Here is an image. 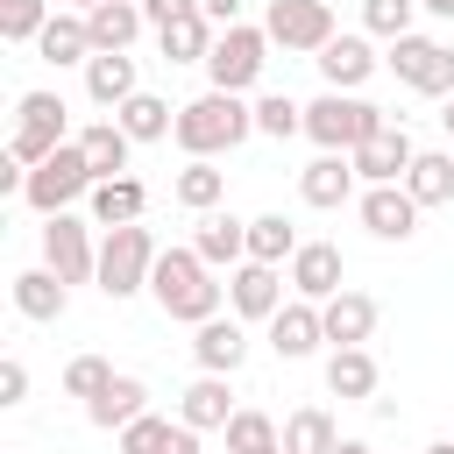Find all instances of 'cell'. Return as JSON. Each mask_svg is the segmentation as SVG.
<instances>
[{
	"label": "cell",
	"instance_id": "obj_5",
	"mask_svg": "<svg viewBox=\"0 0 454 454\" xmlns=\"http://www.w3.org/2000/svg\"><path fill=\"white\" fill-rule=\"evenodd\" d=\"M92 184H99V170L85 163V149H78V142H64L57 156H43V163L28 170V192H21V199L50 220V213H71L78 199H92Z\"/></svg>",
	"mask_w": 454,
	"mask_h": 454
},
{
	"label": "cell",
	"instance_id": "obj_9",
	"mask_svg": "<svg viewBox=\"0 0 454 454\" xmlns=\"http://www.w3.org/2000/svg\"><path fill=\"white\" fill-rule=\"evenodd\" d=\"M390 71H397V85H411L426 99H447L454 92V50L433 43V35H397L390 43Z\"/></svg>",
	"mask_w": 454,
	"mask_h": 454
},
{
	"label": "cell",
	"instance_id": "obj_39",
	"mask_svg": "<svg viewBox=\"0 0 454 454\" xmlns=\"http://www.w3.org/2000/svg\"><path fill=\"white\" fill-rule=\"evenodd\" d=\"M50 28V0H0V43H35Z\"/></svg>",
	"mask_w": 454,
	"mask_h": 454
},
{
	"label": "cell",
	"instance_id": "obj_1",
	"mask_svg": "<svg viewBox=\"0 0 454 454\" xmlns=\"http://www.w3.org/2000/svg\"><path fill=\"white\" fill-rule=\"evenodd\" d=\"M248 135H255V106H248L241 92L206 85L199 99L177 106V149H184V156H227V149H241Z\"/></svg>",
	"mask_w": 454,
	"mask_h": 454
},
{
	"label": "cell",
	"instance_id": "obj_19",
	"mask_svg": "<svg viewBox=\"0 0 454 454\" xmlns=\"http://www.w3.org/2000/svg\"><path fill=\"white\" fill-rule=\"evenodd\" d=\"M14 312L35 319V326H57V319L71 312V284H64L50 262H43V270H21V277H14Z\"/></svg>",
	"mask_w": 454,
	"mask_h": 454
},
{
	"label": "cell",
	"instance_id": "obj_37",
	"mask_svg": "<svg viewBox=\"0 0 454 454\" xmlns=\"http://www.w3.org/2000/svg\"><path fill=\"white\" fill-rule=\"evenodd\" d=\"M262 447H284V426L270 419V411H234L227 419V454H262Z\"/></svg>",
	"mask_w": 454,
	"mask_h": 454
},
{
	"label": "cell",
	"instance_id": "obj_40",
	"mask_svg": "<svg viewBox=\"0 0 454 454\" xmlns=\"http://www.w3.org/2000/svg\"><path fill=\"white\" fill-rule=\"evenodd\" d=\"M411 14H419V0H362V28L383 35V43L411 35Z\"/></svg>",
	"mask_w": 454,
	"mask_h": 454
},
{
	"label": "cell",
	"instance_id": "obj_6",
	"mask_svg": "<svg viewBox=\"0 0 454 454\" xmlns=\"http://www.w3.org/2000/svg\"><path fill=\"white\" fill-rule=\"evenodd\" d=\"M270 35L262 28H248V21H234V28H220L213 35V57H206V78L220 85V92H248L255 78H262V64H270Z\"/></svg>",
	"mask_w": 454,
	"mask_h": 454
},
{
	"label": "cell",
	"instance_id": "obj_43",
	"mask_svg": "<svg viewBox=\"0 0 454 454\" xmlns=\"http://www.w3.org/2000/svg\"><path fill=\"white\" fill-rule=\"evenodd\" d=\"M142 14H149V28H170L177 14H199V0H142Z\"/></svg>",
	"mask_w": 454,
	"mask_h": 454
},
{
	"label": "cell",
	"instance_id": "obj_16",
	"mask_svg": "<svg viewBox=\"0 0 454 454\" xmlns=\"http://www.w3.org/2000/svg\"><path fill=\"white\" fill-rule=\"evenodd\" d=\"M298 199H305V206H319V213L348 206V199H355V156H340V149H319V156L298 170Z\"/></svg>",
	"mask_w": 454,
	"mask_h": 454
},
{
	"label": "cell",
	"instance_id": "obj_38",
	"mask_svg": "<svg viewBox=\"0 0 454 454\" xmlns=\"http://www.w3.org/2000/svg\"><path fill=\"white\" fill-rule=\"evenodd\" d=\"M255 135H270V142L305 135V106H298V99H284V92H262V99H255Z\"/></svg>",
	"mask_w": 454,
	"mask_h": 454
},
{
	"label": "cell",
	"instance_id": "obj_4",
	"mask_svg": "<svg viewBox=\"0 0 454 454\" xmlns=\"http://www.w3.org/2000/svg\"><path fill=\"white\" fill-rule=\"evenodd\" d=\"M156 234L142 227V220H128V227H106V241H99V291L121 305V298H135V291H149V270H156Z\"/></svg>",
	"mask_w": 454,
	"mask_h": 454
},
{
	"label": "cell",
	"instance_id": "obj_49",
	"mask_svg": "<svg viewBox=\"0 0 454 454\" xmlns=\"http://www.w3.org/2000/svg\"><path fill=\"white\" fill-rule=\"evenodd\" d=\"M71 7H78V14H92V7H99V0H71Z\"/></svg>",
	"mask_w": 454,
	"mask_h": 454
},
{
	"label": "cell",
	"instance_id": "obj_45",
	"mask_svg": "<svg viewBox=\"0 0 454 454\" xmlns=\"http://www.w3.org/2000/svg\"><path fill=\"white\" fill-rule=\"evenodd\" d=\"M426 14H440V21H454V0H419Z\"/></svg>",
	"mask_w": 454,
	"mask_h": 454
},
{
	"label": "cell",
	"instance_id": "obj_23",
	"mask_svg": "<svg viewBox=\"0 0 454 454\" xmlns=\"http://www.w3.org/2000/svg\"><path fill=\"white\" fill-rule=\"evenodd\" d=\"M142 85H135V57L128 50H92V64H85V99L92 106H121V99H135Z\"/></svg>",
	"mask_w": 454,
	"mask_h": 454
},
{
	"label": "cell",
	"instance_id": "obj_31",
	"mask_svg": "<svg viewBox=\"0 0 454 454\" xmlns=\"http://www.w3.org/2000/svg\"><path fill=\"white\" fill-rule=\"evenodd\" d=\"M376 383H383V369H376L369 348H333L326 355V390L333 397H376Z\"/></svg>",
	"mask_w": 454,
	"mask_h": 454
},
{
	"label": "cell",
	"instance_id": "obj_36",
	"mask_svg": "<svg viewBox=\"0 0 454 454\" xmlns=\"http://www.w3.org/2000/svg\"><path fill=\"white\" fill-rule=\"evenodd\" d=\"M248 255H255V262H277V270H284V262L298 255V227H291L284 213H255V220H248Z\"/></svg>",
	"mask_w": 454,
	"mask_h": 454
},
{
	"label": "cell",
	"instance_id": "obj_13",
	"mask_svg": "<svg viewBox=\"0 0 454 454\" xmlns=\"http://www.w3.org/2000/svg\"><path fill=\"white\" fill-rule=\"evenodd\" d=\"M355 213H362V227L376 234V241H411L419 234V199L404 192V184H369L362 199H355Z\"/></svg>",
	"mask_w": 454,
	"mask_h": 454
},
{
	"label": "cell",
	"instance_id": "obj_8",
	"mask_svg": "<svg viewBox=\"0 0 454 454\" xmlns=\"http://www.w3.org/2000/svg\"><path fill=\"white\" fill-rule=\"evenodd\" d=\"M262 35L277 43V50H298V57H319L340 28H333V7L326 0H270V14H262Z\"/></svg>",
	"mask_w": 454,
	"mask_h": 454
},
{
	"label": "cell",
	"instance_id": "obj_12",
	"mask_svg": "<svg viewBox=\"0 0 454 454\" xmlns=\"http://www.w3.org/2000/svg\"><path fill=\"white\" fill-rule=\"evenodd\" d=\"M284 277H291V298H312V305H326L333 291H348V262H340L333 241H298V255L284 262Z\"/></svg>",
	"mask_w": 454,
	"mask_h": 454
},
{
	"label": "cell",
	"instance_id": "obj_21",
	"mask_svg": "<svg viewBox=\"0 0 454 454\" xmlns=\"http://www.w3.org/2000/svg\"><path fill=\"white\" fill-rule=\"evenodd\" d=\"M114 440H121V454H199V426H184V419H156V411H142V419L121 426Z\"/></svg>",
	"mask_w": 454,
	"mask_h": 454
},
{
	"label": "cell",
	"instance_id": "obj_27",
	"mask_svg": "<svg viewBox=\"0 0 454 454\" xmlns=\"http://www.w3.org/2000/svg\"><path fill=\"white\" fill-rule=\"evenodd\" d=\"M35 57L43 64H92V28H85V14H50V28L35 35Z\"/></svg>",
	"mask_w": 454,
	"mask_h": 454
},
{
	"label": "cell",
	"instance_id": "obj_14",
	"mask_svg": "<svg viewBox=\"0 0 454 454\" xmlns=\"http://www.w3.org/2000/svg\"><path fill=\"white\" fill-rule=\"evenodd\" d=\"M411 135H404V121H390V128H376L362 149H355V177L362 184H404V170H411Z\"/></svg>",
	"mask_w": 454,
	"mask_h": 454
},
{
	"label": "cell",
	"instance_id": "obj_50",
	"mask_svg": "<svg viewBox=\"0 0 454 454\" xmlns=\"http://www.w3.org/2000/svg\"><path fill=\"white\" fill-rule=\"evenodd\" d=\"M262 454H284V447H262Z\"/></svg>",
	"mask_w": 454,
	"mask_h": 454
},
{
	"label": "cell",
	"instance_id": "obj_20",
	"mask_svg": "<svg viewBox=\"0 0 454 454\" xmlns=\"http://www.w3.org/2000/svg\"><path fill=\"white\" fill-rule=\"evenodd\" d=\"M319 340H326V319H319V305H312V298L277 305V319H270V348H277L284 362H305Z\"/></svg>",
	"mask_w": 454,
	"mask_h": 454
},
{
	"label": "cell",
	"instance_id": "obj_11",
	"mask_svg": "<svg viewBox=\"0 0 454 454\" xmlns=\"http://www.w3.org/2000/svg\"><path fill=\"white\" fill-rule=\"evenodd\" d=\"M284 284H291V277H284L277 262H255V255L234 262V270H227V305H234V319H248V326L262 319V326H270L277 305H284Z\"/></svg>",
	"mask_w": 454,
	"mask_h": 454
},
{
	"label": "cell",
	"instance_id": "obj_30",
	"mask_svg": "<svg viewBox=\"0 0 454 454\" xmlns=\"http://www.w3.org/2000/svg\"><path fill=\"white\" fill-rule=\"evenodd\" d=\"M142 213H149L142 177H99V184H92V227H128V220H142Z\"/></svg>",
	"mask_w": 454,
	"mask_h": 454
},
{
	"label": "cell",
	"instance_id": "obj_46",
	"mask_svg": "<svg viewBox=\"0 0 454 454\" xmlns=\"http://www.w3.org/2000/svg\"><path fill=\"white\" fill-rule=\"evenodd\" d=\"M333 454H376V447H369V440H340Z\"/></svg>",
	"mask_w": 454,
	"mask_h": 454
},
{
	"label": "cell",
	"instance_id": "obj_33",
	"mask_svg": "<svg viewBox=\"0 0 454 454\" xmlns=\"http://www.w3.org/2000/svg\"><path fill=\"white\" fill-rule=\"evenodd\" d=\"M213 21L206 14H177L170 28H156V43H163V64H206L213 57Z\"/></svg>",
	"mask_w": 454,
	"mask_h": 454
},
{
	"label": "cell",
	"instance_id": "obj_41",
	"mask_svg": "<svg viewBox=\"0 0 454 454\" xmlns=\"http://www.w3.org/2000/svg\"><path fill=\"white\" fill-rule=\"evenodd\" d=\"M106 383H114V362H106V355H71V369H64V397H85V404H92Z\"/></svg>",
	"mask_w": 454,
	"mask_h": 454
},
{
	"label": "cell",
	"instance_id": "obj_15",
	"mask_svg": "<svg viewBox=\"0 0 454 454\" xmlns=\"http://www.w3.org/2000/svg\"><path fill=\"white\" fill-rule=\"evenodd\" d=\"M192 362L199 369H213V376H234L241 362H248V319H199L192 326Z\"/></svg>",
	"mask_w": 454,
	"mask_h": 454
},
{
	"label": "cell",
	"instance_id": "obj_18",
	"mask_svg": "<svg viewBox=\"0 0 454 454\" xmlns=\"http://www.w3.org/2000/svg\"><path fill=\"white\" fill-rule=\"evenodd\" d=\"M319 319H326V340H333V348H369L383 305H376L369 291H333V298L319 305Z\"/></svg>",
	"mask_w": 454,
	"mask_h": 454
},
{
	"label": "cell",
	"instance_id": "obj_22",
	"mask_svg": "<svg viewBox=\"0 0 454 454\" xmlns=\"http://www.w3.org/2000/svg\"><path fill=\"white\" fill-rule=\"evenodd\" d=\"M241 404H234V390H227V376H213V369H199V383L177 397V419L184 426H199V433H227V419H234Z\"/></svg>",
	"mask_w": 454,
	"mask_h": 454
},
{
	"label": "cell",
	"instance_id": "obj_32",
	"mask_svg": "<svg viewBox=\"0 0 454 454\" xmlns=\"http://www.w3.org/2000/svg\"><path fill=\"white\" fill-rule=\"evenodd\" d=\"M333 447H340V426L326 404H298L284 419V454H333Z\"/></svg>",
	"mask_w": 454,
	"mask_h": 454
},
{
	"label": "cell",
	"instance_id": "obj_47",
	"mask_svg": "<svg viewBox=\"0 0 454 454\" xmlns=\"http://www.w3.org/2000/svg\"><path fill=\"white\" fill-rule=\"evenodd\" d=\"M426 454H454V440H433V447H426Z\"/></svg>",
	"mask_w": 454,
	"mask_h": 454
},
{
	"label": "cell",
	"instance_id": "obj_2",
	"mask_svg": "<svg viewBox=\"0 0 454 454\" xmlns=\"http://www.w3.org/2000/svg\"><path fill=\"white\" fill-rule=\"evenodd\" d=\"M149 298L163 305V319L199 326V319H213V312H220L227 284H213V262H206L199 248H163V255H156V270H149Z\"/></svg>",
	"mask_w": 454,
	"mask_h": 454
},
{
	"label": "cell",
	"instance_id": "obj_42",
	"mask_svg": "<svg viewBox=\"0 0 454 454\" xmlns=\"http://www.w3.org/2000/svg\"><path fill=\"white\" fill-rule=\"evenodd\" d=\"M21 397H28V362H21V355H7V362H0V404L14 411Z\"/></svg>",
	"mask_w": 454,
	"mask_h": 454
},
{
	"label": "cell",
	"instance_id": "obj_24",
	"mask_svg": "<svg viewBox=\"0 0 454 454\" xmlns=\"http://www.w3.org/2000/svg\"><path fill=\"white\" fill-rule=\"evenodd\" d=\"M192 248L213 262V270H234V262H248V220H234V213H199V234H192Z\"/></svg>",
	"mask_w": 454,
	"mask_h": 454
},
{
	"label": "cell",
	"instance_id": "obj_7",
	"mask_svg": "<svg viewBox=\"0 0 454 454\" xmlns=\"http://www.w3.org/2000/svg\"><path fill=\"white\" fill-rule=\"evenodd\" d=\"M64 99L57 92H21L14 99V135H7V156H21L28 170L43 163V156H57L64 149Z\"/></svg>",
	"mask_w": 454,
	"mask_h": 454
},
{
	"label": "cell",
	"instance_id": "obj_28",
	"mask_svg": "<svg viewBox=\"0 0 454 454\" xmlns=\"http://www.w3.org/2000/svg\"><path fill=\"white\" fill-rule=\"evenodd\" d=\"M78 149H85V163L99 170V177H128V156H135V135L106 114V121H92L85 135H78Z\"/></svg>",
	"mask_w": 454,
	"mask_h": 454
},
{
	"label": "cell",
	"instance_id": "obj_48",
	"mask_svg": "<svg viewBox=\"0 0 454 454\" xmlns=\"http://www.w3.org/2000/svg\"><path fill=\"white\" fill-rule=\"evenodd\" d=\"M440 121H447V135H454V92H447V114H440Z\"/></svg>",
	"mask_w": 454,
	"mask_h": 454
},
{
	"label": "cell",
	"instance_id": "obj_25",
	"mask_svg": "<svg viewBox=\"0 0 454 454\" xmlns=\"http://www.w3.org/2000/svg\"><path fill=\"white\" fill-rule=\"evenodd\" d=\"M142 411H149V383H142V376H114V383L85 404V419H92L99 433H121V426H135Z\"/></svg>",
	"mask_w": 454,
	"mask_h": 454
},
{
	"label": "cell",
	"instance_id": "obj_34",
	"mask_svg": "<svg viewBox=\"0 0 454 454\" xmlns=\"http://www.w3.org/2000/svg\"><path fill=\"white\" fill-rule=\"evenodd\" d=\"M114 121H121L135 142H163V135H177V106H170V99H156V92L121 99V106H114Z\"/></svg>",
	"mask_w": 454,
	"mask_h": 454
},
{
	"label": "cell",
	"instance_id": "obj_29",
	"mask_svg": "<svg viewBox=\"0 0 454 454\" xmlns=\"http://www.w3.org/2000/svg\"><path fill=\"white\" fill-rule=\"evenodd\" d=\"M170 199H177L184 213H213V206L227 199V170H220L213 156H192V163L170 177Z\"/></svg>",
	"mask_w": 454,
	"mask_h": 454
},
{
	"label": "cell",
	"instance_id": "obj_26",
	"mask_svg": "<svg viewBox=\"0 0 454 454\" xmlns=\"http://www.w3.org/2000/svg\"><path fill=\"white\" fill-rule=\"evenodd\" d=\"M85 28H92V50H128L149 28V14H142V0H99L85 14Z\"/></svg>",
	"mask_w": 454,
	"mask_h": 454
},
{
	"label": "cell",
	"instance_id": "obj_10",
	"mask_svg": "<svg viewBox=\"0 0 454 454\" xmlns=\"http://www.w3.org/2000/svg\"><path fill=\"white\" fill-rule=\"evenodd\" d=\"M43 262H50L64 284H92V277H99L92 220H78V213H50V227H43Z\"/></svg>",
	"mask_w": 454,
	"mask_h": 454
},
{
	"label": "cell",
	"instance_id": "obj_44",
	"mask_svg": "<svg viewBox=\"0 0 454 454\" xmlns=\"http://www.w3.org/2000/svg\"><path fill=\"white\" fill-rule=\"evenodd\" d=\"M241 7H248V0H199V14H206L213 28H234V21H241Z\"/></svg>",
	"mask_w": 454,
	"mask_h": 454
},
{
	"label": "cell",
	"instance_id": "obj_3",
	"mask_svg": "<svg viewBox=\"0 0 454 454\" xmlns=\"http://www.w3.org/2000/svg\"><path fill=\"white\" fill-rule=\"evenodd\" d=\"M376 128H390V114L369 106L362 92H333V85H326V92L305 106V135H312L319 149H340V156H355Z\"/></svg>",
	"mask_w": 454,
	"mask_h": 454
},
{
	"label": "cell",
	"instance_id": "obj_17",
	"mask_svg": "<svg viewBox=\"0 0 454 454\" xmlns=\"http://www.w3.org/2000/svg\"><path fill=\"white\" fill-rule=\"evenodd\" d=\"M312 64H319V78H326L333 92H362V85L376 78V64H383V57L369 50V35H333Z\"/></svg>",
	"mask_w": 454,
	"mask_h": 454
},
{
	"label": "cell",
	"instance_id": "obj_35",
	"mask_svg": "<svg viewBox=\"0 0 454 454\" xmlns=\"http://www.w3.org/2000/svg\"><path fill=\"white\" fill-rule=\"evenodd\" d=\"M404 192H411L419 206H447V199H454V156L419 149V156H411V170H404Z\"/></svg>",
	"mask_w": 454,
	"mask_h": 454
}]
</instances>
